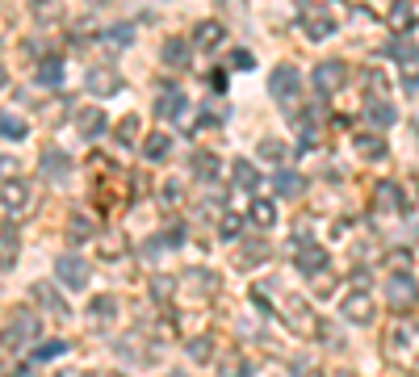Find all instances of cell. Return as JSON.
<instances>
[{
    "label": "cell",
    "instance_id": "1",
    "mask_svg": "<svg viewBox=\"0 0 419 377\" xmlns=\"http://www.w3.org/2000/svg\"><path fill=\"white\" fill-rule=\"evenodd\" d=\"M269 93L277 96V101H285V105H294V101H298V93H302V72H298L294 63H281V67H273V76H269Z\"/></svg>",
    "mask_w": 419,
    "mask_h": 377
},
{
    "label": "cell",
    "instance_id": "2",
    "mask_svg": "<svg viewBox=\"0 0 419 377\" xmlns=\"http://www.w3.org/2000/svg\"><path fill=\"white\" fill-rule=\"evenodd\" d=\"M386 302H390L394 310H407V306H415V302H419L415 281H411L407 273H394V277H386Z\"/></svg>",
    "mask_w": 419,
    "mask_h": 377
},
{
    "label": "cell",
    "instance_id": "3",
    "mask_svg": "<svg viewBox=\"0 0 419 377\" xmlns=\"http://www.w3.org/2000/svg\"><path fill=\"white\" fill-rule=\"evenodd\" d=\"M55 277L67 285V289H84L89 285V264L80 256H59L55 260Z\"/></svg>",
    "mask_w": 419,
    "mask_h": 377
},
{
    "label": "cell",
    "instance_id": "4",
    "mask_svg": "<svg viewBox=\"0 0 419 377\" xmlns=\"http://www.w3.org/2000/svg\"><path fill=\"white\" fill-rule=\"evenodd\" d=\"M344 76H348V67H344L340 59H323V63L315 67V76H311V80H315V89H319V93H340V89H344Z\"/></svg>",
    "mask_w": 419,
    "mask_h": 377
},
{
    "label": "cell",
    "instance_id": "5",
    "mask_svg": "<svg viewBox=\"0 0 419 377\" xmlns=\"http://www.w3.org/2000/svg\"><path fill=\"white\" fill-rule=\"evenodd\" d=\"M34 206V193L26 181H4V218H13V214H26Z\"/></svg>",
    "mask_w": 419,
    "mask_h": 377
},
{
    "label": "cell",
    "instance_id": "6",
    "mask_svg": "<svg viewBox=\"0 0 419 377\" xmlns=\"http://www.w3.org/2000/svg\"><path fill=\"white\" fill-rule=\"evenodd\" d=\"M34 331H38V323H34V319H30L26 310H13V315H9V323H4V348L13 352V344H21V339H30Z\"/></svg>",
    "mask_w": 419,
    "mask_h": 377
},
{
    "label": "cell",
    "instance_id": "7",
    "mask_svg": "<svg viewBox=\"0 0 419 377\" xmlns=\"http://www.w3.org/2000/svg\"><path fill=\"white\" fill-rule=\"evenodd\" d=\"M38 172H43V181H55V185H63V181L72 176V159H67L63 151H47V155L38 159Z\"/></svg>",
    "mask_w": 419,
    "mask_h": 377
},
{
    "label": "cell",
    "instance_id": "8",
    "mask_svg": "<svg viewBox=\"0 0 419 377\" xmlns=\"http://www.w3.org/2000/svg\"><path fill=\"white\" fill-rule=\"evenodd\" d=\"M84 89H93L96 96H109V93H122V76L113 67H93L84 76Z\"/></svg>",
    "mask_w": 419,
    "mask_h": 377
},
{
    "label": "cell",
    "instance_id": "9",
    "mask_svg": "<svg viewBox=\"0 0 419 377\" xmlns=\"http://www.w3.org/2000/svg\"><path fill=\"white\" fill-rule=\"evenodd\" d=\"M344 319L348 323H373V298L365 289H357V293L344 298Z\"/></svg>",
    "mask_w": 419,
    "mask_h": 377
},
{
    "label": "cell",
    "instance_id": "10",
    "mask_svg": "<svg viewBox=\"0 0 419 377\" xmlns=\"http://www.w3.org/2000/svg\"><path fill=\"white\" fill-rule=\"evenodd\" d=\"M34 302H38V310L50 315V319H67V315H72L67 302L59 298V289H50V285H34Z\"/></svg>",
    "mask_w": 419,
    "mask_h": 377
},
{
    "label": "cell",
    "instance_id": "11",
    "mask_svg": "<svg viewBox=\"0 0 419 377\" xmlns=\"http://www.w3.org/2000/svg\"><path fill=\"white\" fill-rule=\"evenodd\" d=\"M177 113H185V93L164 84V93L155 101V118H177Z\"/></svg>",
    "mask_w": 419,
    "mask_h": 377
},
{
    "label": "cell",
    "instance_id": "12",
    "mask_svg": "<svg viewBox=\"0 0 419 377\" xmlns=\"http://www.w3.org/2000/svg\"><path fill=\"white\" fill-rule=\"evenodd\" d=\"M168 151H172V139H168V135H147V142H143V159H147V164H164Z\"/></svg>",
    "mask_w": 419,
    "mask_h": 377
},
{
    "label": "cell",
    "instance_id": "13",
    "mask_svg": "<svg viewBox=\"0 0 419 377\" xmlns=\"http://www.w3.org/2000/svg\"><path fill=\"white\" fill-rule=\"evenodd\" d=\"M76 122H80V135H84V139H101V135H105V113H101V109H80Z\"/></svg>",
    "mask_w": 419,
    "mask_h": 377
},
{
    "label": "cell",
    "instance_id": "14",
    "mask_svg": "<svg viewBox=\"0 0 419 377\" xmlns=\"http://www.w3.org/2000/svg\"><path fill=\"white\" fill-rule=\"evenodd\" d=\"M231 176H235V188H243V193L260 188V172H256L247 159H235V164H231Z\"/></svg>",
    "mask_w": 419,
    "mask_h": 377
},
{
    "label": "cell",
    "instance_id": "15",
    "mask_svg": "<svg viewBox=\"0 0 419 377\" xmlns=\"http://www.w3.org/2000/svg\"><path fill=\"white\" fill-rule=\"evenodd\" d=\"M365 122H369L373 130H386V126L394 122V105H386V101H369V105H365Z\"/></svg>",
    "mask_w": 419,
    "mask_h": 377
},
{
    "label": "cell",
    "instance_id": "16",
    "mask_svg": "<svg viewBox=\"0 0 419 377\" xmlns=\"http://www.w3.org/2000/svg\"><path fill=\"white\" fill-rule=\"evenodd\" d=\"M273 188H277L281 197H298V193L306 188V181H302V176H298L294 168H281L277 176H273Z\"/></svg>",
    "mask_w": 419,
    "mask_h": 377
},
{
    "label": "cell",
    "instance_id": "17",
    "mask_svg": "<svg viewBox=\"0 0 419 377\" xmlns=\"http://www.w3.org/2000/svg\"><path fill=\"white\" fill-rule=\"evenodd\" d=\"M352 151H361L365 159H381L386 155V139L381 135H352Z\"/></svg>",
    "mask_w": 419,
    "mask_h": 377
},
{
    "label": "cell",
    "instance_id": "18",
    "mask_svg": "<svg viewBox=\"0 0 419 377\" xmlns=\"http://www.w3.org/2000/svg\"><path fill=\"white\" fill-rule=\"evenodd\" d=\"M223 38H227V30H223L218 21H201V26L193 30V43H197V47H218Z\"/></svg>",
    "mask_w": 419,
    "mask_h": 377
},
{
    "label": "cell",
    "instance_id": "19",
    "mask_svg": "<svg viewBox=\"0 0 419 377\" xmlns=\"http://www.w3.org/2000/svg\"><path fill=\"white\" fill-rule=\"evenodd\" d=\"M373 201H377V210H403V193H398V185H390V181L377 185Z\"/></svg>",
    "mask_w": 419,
    "mask_h": 377
},
{
    "label": "cell",
    "instance_id": "20",
    "mask_svg": "<svg viewBox=\"0 0 419 377\" xmlns=\"http://www.w3.org/2000/svg\"><path fill=\"white\" fill-rule=\"evenodd\" d=\"M411 21H415L411 0H394V4H390V26H394L398 34H407V30H411Z\"/></svg>",
    "mask_w": 419,
    "mask_h": 377
},
{
    "label": "cell",
    "instance_id": "21",
    "mask_svg": "<svg viewBox=\"0 0 419 377\" xmlns=\"http://www.w3.org/2000/svg\"><path fill=\"white\" fill-rule=\"evenodd\" d=\"M193 172H197L201 181H218V155H214V151H197V155H193Z\"/></svg>",
    "mask_w": 419,
    "mask_h": 377
},
{
    "label": "cell",
    "instance_id": "22",
    "mask_svg": "<svg viewBox=\"0 0 419 377\" xmlns=\"http://www.w3.org/2000/svg\"><path fill=\"white\" fill-rule=\"evenodd\" d=\"M252 223H256L260 231H264V227H273V223H277V206H273V201H264V197H256V201H252Z\"/></svg>",
    "mask_w": 419,
    "mask_h": 377
},
{
    "label": "cell",
    "instance_id": "23",
    "mask_svg": "<svg viewBox=\"0 0 419 377\" xmlns=\"http://www.w3.org/2000/svg\"><path fill=\"white\" fill-rule=\"evenodd\" d=\"M38 80H43L47 89H59V84H63V59H43V63H38Z\"/></svg>",
    "mask_w": 419,
    "mask_h": 377
},
{
    "label": "cell",
    "instance_id": "24",
    "mask_svg": "<svg viewBox=\"0 0 419 377\" xmlns=\"http://www.w3.org/2000/svg\"><path fill=\"white\" fill-rule=\"evenodd\" d=\"M164 63H168V67H189V47L181 38H168V43H164Z\"/></svg>",
    "mask_w": 419,
    "mask_h": 377
},
{
    "label": "cell",
    "instance_id": "25",
    "mask_svg": "<svg viewBox=\"0 0 419 377\" xmlns=\"http://www.w3.org/2000/svg\"><path fill=\"white\" fill-rule=\"evenodd\" d=\"M89 315H93L96 323H105V319H113V315H118V298H113V293H101V298H93V306H89Z\"/></svg>",
    "mask_w": 419,
    "mask_h": 377
},
{
    "label": "cell",
    "instance_id": "26",
    "mask_svg": "<svg viewBox=\"0 0 419 377\" xmlns=\"http://www.w3.org/2000/svg\"><path fill=\"white\" fill-rule=\"evenodd\" d=\"M323 264H327L323 247H302V256H298V269H302V273H315V269H323Z\"/></svg>",
    "mask_w": 419,
    "mask_h": 377
},
{
    "label": "cell",
    "instance_id": "27",
    "mask_svg": "<svg viewBox=\"0 0 419 377\" xmlns=\"http://www.w3.org/2000/svg\"><path fill=\"white\" fill-rule=\"evenodd\" d=\"M0 239H4V273H9V269H13V260H17V231H13V218H4Z\"/></svg>",
    "mask_w": 419,
    "mask_h": 377
},
{
    "label": "cell",
    "instance_id": "28",
    "mask_svg": "<svg viewBox=\"0 0 419 377\" xmlns=\"http://www.w3.org/2000/svg\"><path fill=\"white\" fill-rule=\"evenodd\" d=\"M390 59H394V63H403V67H415L419 50L411 47V43H407V38H398V43H394V47H390Z\"/></svg>",
    "mask_w": 419,
    "mask_h": 377
},
{
    "label": "cell",
    "instance_id": "29",
    "mask_svg": "<svg viewBox=\"0 0 419 377\" xmlns=\"http://www.w3.org/2000/svg\"><path fill=\"white\" fill-rule=\"evenodd\" d=\"M189 356L206 365V361L214 356V339H210V335H197V339H189Z\"/></svg>",
    "mask_w": 419,
    "mask_h": 377
},
{
    "label": "cell",
    "instance_id": "30",
    "mask_svg": "<svg viewBox=\"0 0 419 377\" xmlns=\"http://www.w3.org/2000/svg\"><path fill=\"white\" fill-rule=\"evenodd\" d=\"M269 260V243H247V252L239 256V264H264Z\"/></svg>",
    "mask_w": 419,
    "mask_h": 377
},
{
    "label": "cell",
    "instance_id": "31",
    "mask_svg": "<svg viewBox=\"0 0 419 377\" xmlns=\"http://www.w3.org/2000/svg\"><path fill=\"white\" fill-rule=\"evenodd\" d=\"M306 34H311V38H331L335 26H331L327 17H311V21H306Z\"/></svg>",
    "mask_w": 419,
    "mask_h": 377
},
{
    "label": "cell",
    "instance_id": "32",
    "mask_svg": "<svg viewBox=\"0 0 419 377\" xmlns=\"http://www.w3.org/2000/svg\"><path fill=\"white\" fill-rule=\"evenodd\" d=\"M0 130H4V139H9V142L26 139V122H21V118H13V113H4V126H0Z\"/></svg>",
    "mask_w": 419,
    "mask_h": 377
},
{
    "label": "cell",
    "instance_id": "33",
    "mask_svg": "<svg viewBox=\"0 0 419 377\" xmlns=\"http://www.w3.org/2000/svg\"><path fill=\"white\" fill-rule=\"evenodd\" d=\"M260 155H264V159H273V164H281V159H285L289 151H285L277 139H264V142H260Z\"/></svg>",
    "mask_w": 419,
    "mask_h": 377
},
{
    "label": "cell",
    "instance_id": "34",
    "mask_svg": "<svg viewBox=\"0 0 419 377\" xmlns=\"http://www.w3.org/2000/svg\"><path fill=\"white\" fill-rule=\"evenodd\" d=\"M118 139L126 142V147L139 139V118H122V126H118Z\"/></svg>",
    "mask_w": 419,
    "mask_h": 377
},
{
    "label": "cell",
    "instance_id": "35",
    "mask_svg": "<svg viewBox=\"0 0 419 377\" xmlns=\"http://www.w3.org/2000/svg\"><path fill=\"white\" fill-rule=\"evenodd\" d=\"M67 235H72L76 243H80V239H89V235H93V223H89V218H72V227H67Z\"/></svg>",
    "mask_w": 419,
    "mask_h": 377
},
{
    "label": "cell",
    "instance_id": "36",
    "mask_svg": "<svg viewBox=\"0 0 419 377\" xmlns=\"http://www.w3.org/2000/svg\"><path fill=\"white\" fill-rule=\"evenodd\" d=\"M59 352H67V344H63V339H50V344L38 348V356H34V361H50V356H59Z\"/></svg>",
    "mask_w": 419,
    "mask_h": 377
},
{
    "label": "cell",
    "instance_id": "37",
    "mask_svg": "<svg viewBox=\"0 0 419 377\" xmlns=\"http://www.w3.org/2000/svg\"><path fill=\"white\" fill-rule=\"evenodd\" d=\"M151 289H155V298H160V302H168V298H172V277H155Z\"/></svg>",
    "mask_w": 419,
    "mask_h": 377
},
{
    "label": "cell",
    "instance_id": "38",
    "mask_svg": "<svg viewBox=\"0 0 419 377\" xmlns=\"http://www.w3.org/2000/svg\"><path fill=\"white\" fill-rule=\"evenodd\" d=\"M105 38H109V43H122V47H126V43L135 38V30H130V26H122V30H109Z\"/></svg>",
    "mask_w": 419,
    "mask_h": 377
},
{
    "label": "cell",
    "instance_id": "39",
    "mask_svg": "<svg viewBox=\"0 0 419 377\" xmlns=\"http://www.w3.org/2000/svg\"><path fill=\"white\" fill-rule=\"evenodd\" d=\"M218 235H223V239H235V235H239V218H235V214H227V218H223V231H218Z\"/></svg>",
    "mask_w": 419,
    "mask_h": 377
},
{
    "label": "cell",
    "instance_id": "40",
    "mask_svg": "<svg viewBox=\"0 0 419 377\" xmlns=\"http://www.w3.org/2000/svg\"><path fill=\"white\" fill-rule=\"evenodd\" d=\"M247 373V361H231V365H223V377H243Z\"/></svg>",
    "mask_w": 419,
    "mask_h": 377
},
{
    "label": "cell",
    "instance_id": "41",
    "mask_svg": "<svg viewBox=\"0 0 419 377\" xmlns=\"http://www.w3.org/2000/svg\"><path fill=\"white\" fill-rule=\"evenodd\" d=\"M256 59H252V50H235L231 55V67H252Z\"/></svg>",
    "mask_w": 419,
    "mask_h": 377
},
{
    "label": "cell",
    "instance_id": "42",
    "mask_svg": "<svg viewBox=\"0 0 419 377\" xmlns=\"http://www.w3.org/2000/svg\"><path fill=\"white\" fill-rule=\"evenodd\" d=\"M210 84H214V93H223V89H227V76H223V72H214V76H210Z\"/></svg>",
    "mask_w": 419,
    "mask_h": 377
},
{
    "label": "cell",
    "instance_id": "43",
    "mask_svg": "<svg viewBox=\"0 0 419 377\" xmlns=\"http://www.w3.org/2000/svg\"><path fill=\"white\" fill-rule=\"evenodd\" d=\"M59 377H89V373H80V369H59Z\"/></svg>",
    "mask_w": 419,
    "mask_h": 377
},
{
    "label": "cell",
    "instance_id": "44",
    "mask_svg": "<svg viewBox=\"0 0 419 377\" xmlns=\"http://www.w3.org/2000/svg\"><path fill=\"white\" fill-rule=\"evenodd\" d=\"M89 377H122V373H113V369H105V373H89Z\"/></svg>",
    "mask_w": 419,
    "mask_h": 377
}]
</instances>
